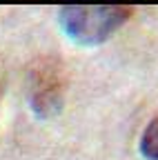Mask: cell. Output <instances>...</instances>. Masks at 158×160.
Returning a JSON list of instances; mask_svg holds the SVG:
<instances>
[{"instance_id":"obj_1","label":"cell","mask_w":158,"mask_h":160,"mask_svg":"<svg viewBox=\"0 0 158 160\" xmlns=\"http://www.w3.org/2000/svg\"><path fill=\"white\" fill-rule=\"evenodd\" d=\"M131 7L120 5H100V7H63L60 9V25L76 42L83 45H98L118 31L131 18Z\"/></svg>"},{"instance_id":"obj_2","label":"cell","mask_w":158,"mask_h":160,"mask_svg":"<svg viewBox=\"0 0 158 160\" xmlns=\"http://www.w3.org/2000/svg\"><path fill=\"white\" fill-rule=\"evenodd\" d=\"M63 65L51 58L40 60L31 71V93L29 102L36 116L40 118H51L60 111L63 107Z\"/></svg>"},{"instance_id":"obj_3","label":"cell","mask_w":158,"mask_h":160,"mask_svg":"<svg viewBox=\"0 0 158 160\" xmlns=\"http://www.w3.org/2000/svg\"><path fill=\"white\" fill-rule=\"evenodd\" d=\"M140 153L147 160H158V116L149 120L140 136Z\"/></svg>"}]
</instances>
